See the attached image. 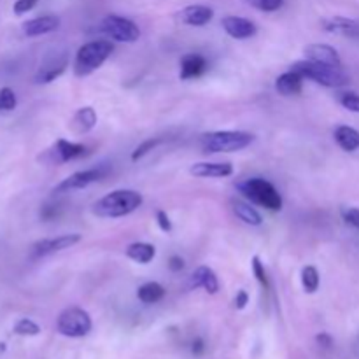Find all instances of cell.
I'll use <instances>...</instances> for the list:
<instances>
[{"label": "cell", "instance_id": "cell-7", "mask_svg": "<svg viewBox=\"0 0 359 359\" xmlns=\"http://www.w3.org/2000/svg\"><path fill=\"white\" fill-rule=\"evenodd\" d=\"M100 30L104 32L109 39H112V41L126 42V44L137 42L140 37L139 27H137L132 20L118 16V14H109V16H105L100 25Z\"/></svg>", "mask_w": 359, "mask_h": 359}, {"label": "cell", "instance_id": "cell-24", "mask_svg": "<svg viewBox=\"0 0 359 359\" xmlns=\"http://www.w3.org/2000/svg\"><path fill=\"white\" fill-rule=\"evenodd\" d=\"M154 256H156V248L153 244H147V242H133V244L126 248V258H130L135 263H140V265L151 263Z\"/></svg>", "mask_w": 359, "mask_h": 359}, {"label": "cell", "instance_id": "cell-13", "mask_svg": "<svg viewBox=\"0 0 359 359\" xmlns=\"http://www.w3.org/2000/svg\"><path fill=\"white\" fill-rule=\"evenodd\" d=\"M189 174L195 177H228L233 174V165L228 161H200V163L191 165Z\"/></svg>", "mask_w": 359, "mask_h": 359}, {"label": "cell", "instance_id": "cell-28", "mask_svg": "<svg viewBox=\"0 0 359 359\" xmlns=\"http://www.w3.org/2000/svg\"><path fill=\"white\" fill-rule=\"evenodd\" d=\"M339 102L349 112H358L359 114V93L356 91H340Z\"/></svg>", "mask_w": 359, "mask_h": 359}, {"label": "cell", "instance_id": "cell-5", "mask_svg": "<svg viewBox=\"0 0 359 359\" xmlns=\"http://www.w3.org/2000/svg\"><path fill=\"white\" fill-rule=\"evenodd\" d=\"M238 189L244 193L245 198L258 203V205L265 207L266 210L277 212V210L283 209V196H280V193L277 191L276 186H273L270 181H266V179H262V177L245 179L244 182L238 184Z\"/></svg>", "mask_w": 359, "mask_h": 359}, {"label": "cell", "instance_id": "cell-34", "mask_svg": "<svg viewBox=\"0 0 359 359\" xmlns=\"http://www.w3.org/2000/svg\"><path fill=\"white\" fill-rule=\"evenodd\" d=\"M37 2L39 0H16V2H14V7H13L14 14H16V16L27 14L28 11H32L35 6H37Z\"/></svg>", "mask_w": 359, "mask_h": 359}, {"label": "cell", "instance_id": "cell-16", "mask_svg": "<svg viewBox=\"0 0 359 359\" xmlns=\"http://www.w3.org/2000/svg\"><path fill=\"white\" fill-rule=\"evenodd\" d=\"M86 153V147L79 142H70V140L60 139L56 140V144L53 146V160L56 163H65V161H72L77 160V158L84 156Z\"/></svg>", "mask_w": 359, "mask_h": 359}, {"label": "cell", "instance_id": "cell-20", "mask_svg": "<svg viewBox=\"0 0 359 359\" xmlns=\"http://www.w3.org/2000/svg\"><path fill=\"white\" fill-rule=\"evenodd\" d=\"M304 79L302 74L294 72V70H287V72L280 74L276 81L277 93L283 97H293V95H300L304 90Z\"/></svg>", "mask_w": 359, "mask_h": 359}, {"label": "cell", "instance_id": "cell-9", "mask_svg": "<svg viewBox=\"0 0 359 359\" xmlns=\"http://www.w3.org/2000/svg\"><path fill=\"white\" fill-rule=\"evenodd\" d=\"M79 233L60 235V237L55 238H42V241L35 242V244L32 245V256H34V258H44V256L55 255V252L65 251V249L72 248V245L79 244Z\"/></svg>", "mask_w": 359, "mask_h": 359}, {"label": "cell", "instance_id": "cell-37", "mask_svg": "<svg viewBox=\"0 0 359 359\" xmlns=\"http://www.w3.org/2000/svg\"><path fill=\"white\" fill-rule=\"evenodd\" d=\"M168 269H170L172 272H181V270L184 269V259L177 255L170 256V259H168Z\"/></svg>", "mask_w": 359, "mask_h": 359}, {"label": "cell", "instance_id": "cell-23", "mask_svg": "<svg viewBox=\"0 0 359 359\" xmlns=\"http://www.w3.org/2000/svg\"><path fill=\"white\" fill-rule=\"evenodd\" d=\"M231 209H233L235 216H237L242 223L249 224V226H262V214H259L251 203L242 202V200H231Z\"/></svg>", "mask_w": 359, "mask_h": 359}, {"label": "cell", "instance_id": "cell-8", "mask_svg": "<svg viewBox=\"0 0 359 359\" xmlns=\"http://www.w3.org/2000/svg\"><path fill=\"white\" fill-rule=\"evenodd\" d=\"M69 67V53L65 48L55 49L53 53L46 55L44 62L39 67L37 74H35V83L37 84H49L55 79H58Z\"/></svg>", "mask_w": 359, "mask_h": 359}, {"label": "cell", "instance_id": "cell-2", "mask_svg": "<svg viewBox=\"0 0 359 359\" xmlns=\"http://www.w3.org/2000/svg\"><path fill=\"white\" fill-rule=\"evenodd\" d=\"M255 135L249 132H209L200 137L198 144L203 153H235L251 146Z\"/></svg>", "mask_w": 359, "mask_h": 359}, {"label": "cell", "instance_id": "cell-39", "mask_svg": "<svg viewBox=\"0 0 359 359\" xmlns=\"http://www.w3.org/2000/svg\"><path fill=\"white\" fill-rule=\"evenodd\" d=\"M4 351V344H0V353H2Z\"/></svg>", "mask_w": 359, "mask_h": 359}, {"label": "cell", "instance_id": "cell-29", "mask_svg": "<svg viewBox=\"0 0 359 359\" xmlns=\"http://www.w3.org/2000/svg\"><path fill=\"white\" fill-rule=\"evenodd\" d=\"M18 105L16 93L11 88H2L0 90V112H11L14 111Z\"/></svg>", "mask_w": 359, "mask_h": 359}, {"label": "cell", "instance_id": "cell-19", "mask_svg": "<svg viewBox=\"0 0 359 359\" xmlns=\"http://www.w3.org/2000/svg\"><path fill=\"white\" fill-rule=\"evenodd\" d=\"M214 18V11L207 6H200V4H195V6H188L179 13V20L184 25H189V27H203V25L209 23Z\"/></svg>", "mask_w": 359, "mask_h": 359}, {"label": "cell", "instance_id": "cell-11", "mask_svg": "<svg viewBox=\"0 0 359 359\" xmlns=\"http://www.w3.org/2000/svg\"><path fill=\"white\" fill-rule=\"evenodd\" d=\"M305 60H311V62L323 63V65L337 67V69H344L342 58H340L339 51L335 48L328 44H309L304 49Z\"/></svg>", "mask_w": 359, "mask_h": 359}, {"label": "cell", "instance_id": "cell-30", "mask_svg": "<svg viewBox=\"0 0 359 359\" xmlns=\"http://www.w3.org/2000/svg\"><path fill=\"white\" fill-rule=\"evenodd\" d=\"M255 9L263 11V13H276L283 7L284 0H245Z\"/></svg>", "mask_w": 359, "mask_h": 359}, {"label": "cell", "instance_id": "cell-10", "mask_svg": "<svg viewBox=\"0 0 359 359\" xmlns=\"http://www.w3.org/2000/svg\"><path fill=\"white\" fill-rule=\"evenodd\" d=\"M104 177V170L102 168H86V170L74 172L67 179H63L58 186L55 188V193H67L74 191V189H84L93 182L100 181Z\"/></svg>", "mask_w": 359, "mask_h": 359}, {"label": "cell", "instance_id": "cell-38", "mask_svg": "<svg viewBox=\"0 0 359 359\" xmlns=\"http://www.w3.org/2000/svg\"><path fill=\"white\" fill-rule=\"evenodd\" d=\"M203 351H205V344H203L202 339H195L191 344V353L195 356H202Z\"/></svg>", "mask_w": 359, "mask_h": 359}, {"label": "cell", "instance_id": "cell-33", "mask_svg": "<svg viewBox=\"0 0 359 359\" xmlns=\"http://www.w3.org/2000/svg\"><path fill=\"white\" fill-rule=\"evenodd\" d=\"M340 214H342V219L346 221V224L359 230V209H356V207H344Z\"/></svg>", "mask_w": 359, "mask_h": 359}, {"label": "cell", "instance_id": "cell-22", "mask_svg": "<svg viewBox=\"0 0 359 359\" xmlns=\"http://www.w3.org/2000/svg\"><path fill=\"white\" fill-rule=\"evenodd\" d=\"M98 116L93 107L77 109L72 118V128L76 133H88L97 126Z\"/></svg>", "mask_w": 359, "mask_h": 359}, {"label": "cell", "instance_id": "cell-4", "mask_svg": "<svg viewBox=\"0 0 359 359\" xmlns=\"http://www.w3.org/2000/svg\"><path fill=\"white\" fill-rule=\"evenodd\" d=\"M291 70L326 88H342L349 84V76L344 69L323 65V63L311 62V60H300V62L293 63Z\"/></svg>", "mask_w": 359, "mask_h": 359}, {"label": "cell", "instance_id": "cell-26", "mask_svg": "<svg viewBox=\"0 0 359 359\" xmlns=\"http://www.w3.org/2000/svg\"><path fill=\"white\" fill-rule=\"evenodd\" d=\"M319 284H321V279H319V272L316 266L309 265L302 270V286L307 293H316L319 290Z\"/></svg>", "mask_w": 359, "mask_h": 359}, {"label": "cell", "instance_id": "cell-21", "mask_svg": "<svg viewBox=\"0 0 359 359\" xmlns=\"http://www.w3.org/2000/svg\"><path fill=\"white\" fill-rule=\"evenodd\" d=\"M333 137H335V142L339 144L340 149L346 151V153H354L359 149V132L353 126H337Z\"/></svg>", "mask_w": 359, "mask_h": 359}, {"label": "cell", "instance_id": "cell-3", "mask_svg": "<svg viewBox=\"0 0 359 359\" xmlns=\"http://www.w3.org/2000/svg\"><path fill=\"white\" fill-rule=\"evenodd\" d=\"M112 46L111 41H105V39H100V41H91L86 42L84 46H81L77 49L76 60H74V74L77 77H84L93 74L95 70L100 69L104 65L105 60L111 56Z\"/></svg>", "mask_w": 359, "mask_h": 359}, {"label": "cell", "instance_id": "cell-17", "mask_svg": "<svg viewBox=\"0 0 359 359\" xmlns=\"http://www.w3.org/2000/svg\"><path fill=\"white\" fill-rule=\"evenodd\" d=\"M207 69H209V63H207L205 56L198 55V53H188L181 58V79H196L205 74Z\"/></svg>", "mask_w": 359, "mask_h": 359}, {"label": "cell", "instance_id": "cell-35", "mask_svg": "<svg viewBox=\"0 0 359 359\" xmlns=\"http://www.w3.org/2000/svg\"><path fill=\"white\" fill-rule=\"evenodd\" d=\"M156 221H158V226H160L161 231H165V233H170L172 221H170V217L167 216V212H165V210H158Z\"/></svg>", "mask_w": 359, "mask_h": 359}, {"label": "cell", "instance_id": "cell-1", "mask_svg": "<svg viewBox=\"0 0 359 359\" xmlns=\"http://www.w3.org/2000/svg\"><path fill=\"white\" fill-rule=\"evenodd\" d=\"M144 198L135 189H114L93 205V214L98 217H125L142 205Z\"/></svg>", "mask_w": 359, "mask_h": 359}, {"label": "cell", "instance_id": "cell-12", "mask_svg": "<svg viewBox=\"0 0 359 359\" xmlns=\"http://www.w3.org/2000/svg\"><path fill=\"white\" fill-rule=\"evenodd\" d=\"M224 32H226L230 37L238 39V41H245V39L255 37L258 27L255 25V21L248 20V18L242 16H226L221 21Z\"/></svg>", "mask_w": 359, "mask_h": 359}, {"label": "cell", "instance_id": "cell-6", "mask_svg": "<svg viewBox=\"0 0 359 359\" xmlns=\"http://www.w3.org/2000/svg\"><path fill=\"white\" fill-rule=\"evenodd\" d=\"M56 328L63 337L81 339L91 332V318L84 309L69 307L56 319Z\"/></svg>", "mask_w": 359, "mask_h": 359}, {"label": "cell", "instance_id": "cell-36", "mask_svg": "<svg viewBox=\"0 0 359 359\" xmlns=\"http://www.w3.org/2000/svg\"><path fill=\"white\" fill-rule=\"evenodd\" d=\"M249 304V294H248V291H244V290H241L237 293V297H235V300H233V305H235V309H237V311H242V309H245V305Z\"/></svg>", "mask_w": 359, "mask_h": 359}, {"label": "cell", "instance_id": "cell-32", "mask_svg": "<svg viewBox=\"0 0 359 359\" xmlns=\"http://www.w3.org/2000/svg\"><path fill=\"white\" fill-rule=\"evenodd\" d=\"M160 142H161V139L144 140V142L140 144V146H137L135 151L132 153V161H137V160H140L142 156H146V154L149 153V151H153L154 147H156Z\"/></svg>", "mask_w": 359, "mask_h": 359}, {"label": "cell", "instance_id": "cell-15", "mask_svg": "<svg viewBox=\"0 0 359 359\" xmlns=\"http://www.w3.org/2000/svg\"><path fill=\"white\" fill-rule=\"evenodd\" d=\"M60 27V18L55 14H46V16L34 18L23 23V34L27 37H39V35L51 34V32L58 30Z\"/></svg>", "mask_w": 359, "mask_h": 359}, {"label": "cell", "instance_id": "cell-25", "mask_svg": "<svg viewBox=\"0 0 359 359\" xmlns=\"http://www.w3.org/2000/svg\"><path fill=\"white\" fill-rule=\"evenodd\" d=\"M165 297V287L160 283H146L139 287L137 291V298H139L142 304L153 305L158 302L163 300Z\"/></svg>", "mask_w": 359, "mask_h": 359}, {"label": "cell", "instance_id": "cell-27", "mask_svg": "<svg viewBox=\"0 0 359 359\" xmlns=\"http://www.w3.org/2000/svg\"><path fill=\"white\" fill-rule=\"evenodd\" d=\"M13 332L20 337H37L41 333V326L35 321H32V319L23 318L14 325Z\"/></svg>", "mask_w": 359, "mask_h": 359}, {"label": "cell", "instance_id": "cell-18", "mask_svg": "<svg viewBox=\"0 0 359 359\" xmlns=\"http://www.w3.org/2000/svg\"><path fill=\"white\" fill-rule=\"evenodd\" d=\"M189 286L195 287V290L196 287H202V290H205V293L216 294L219 291V280H217L216 272L212 269L203 265L198 266L191 273V277H189Z\"/></svg>", "mask_w": 359, "mask_h": 359}, {"label": "cell", "instance_id": "cell-31", "mask_svg": "<svg viewBox=\"0 0 359 359\" xmlns=\"http://www.w3.org/2000/svg\"><path fill=\"white\" fill-rule=\"evenodd\" d=\"M251 266H252V273H255L256 280H258V283L262 284L263 287H269V277H266L265 265H263V263H262L259 256H252Z\"/></svg>", "mask_w": 359, "mask_h": 359}, {"label": "cell", "instance_id": "cell-14", "mask_svg": "<svg viewBox=\"0 0 359 359\" xmlns=\"http://www.w3.org/2000/svg\"><path fill=\"white\" fill-rule=\"evenodd\" d=\"M321 27L325 28L326 32H330V34L346 35V37H353V39L359 37V21L353 20V18H346V16L325 18V20L321 21Z\"/></svg>", "mask_w": 359, "mask_h": 359}]
</instances>
